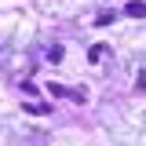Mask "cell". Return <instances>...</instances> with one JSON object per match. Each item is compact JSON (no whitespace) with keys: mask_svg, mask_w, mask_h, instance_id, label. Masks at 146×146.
I'll return each instance as SVG.
<instances>
[{"mask_svg":"<svg viewBox=\"0 0 146 146\" xmlns=\"http://www.w3.org/2000/svg\"><path fill=\"white\" fill-rule=\"evenodd\" d=\"M124 15L128 18H146V0H128V4H124Z\"/></svg>","mask_w":146,"mask_h":146,"instance_id":"obj_1","label":"cell"},{"mask_svg":"<svg viewBox=\"0 0 146 146\" xmlns=\"http://www.w3.org/2000/svg\"><path fill=\"white\" fill-rule=\"evenodd\" d=\"M102 51H106V48H102V44H95V48L88 51V58H91V62H99V58H102Z\"/></svg>","mask_w":146,"mask_h":146,"instance_id":"obj_2","label":"cell"}]
</instances>
